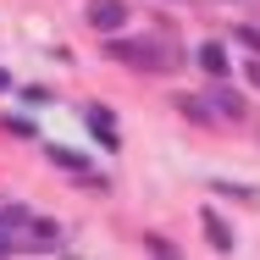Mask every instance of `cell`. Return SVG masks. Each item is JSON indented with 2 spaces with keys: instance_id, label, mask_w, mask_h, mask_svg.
<instances>
[{
  "instance_id": "obj_2",
  "label": "cell",
  "mask_w": 260,
  "mask_h": 260,
  "mask_svg": "<svg viewBox=\"0 0 260 260\" xmlns=\"http://www.w3.org/2000/svg\"><path fill=\"white\" fill-rule=\"evenodd\" d=\"M122 22H127V0H89V28L116 34Z\"/></svg>"
},
{
  "instance_id": "obj_9",
  "label": "cell",
  "mask_w": 260,
  "mask_h": 260,
  "mask_svg": "<svg viewBox=\"0 0 260 260\" xmlns=\"http://www.w3.org/2000/svg\"><path fill=\"white\" fill-rule=\"evenodd\" d=\"M244 78H249V83L260 89V55H249V61H244Z\"/></svg>"
},
{
  "instance_id": "obj_7",
  "label": "cell",
  "mask_w": 260,
  "mask_h": 260,
  "mask_svg": "<svg viewBox=\"0 0 260 260\" xmlns=\"http://www.w3.org/2000/svg\"><path fill=\"white\" fill-rule=\"evenodd\" d=\"M50 160L67 166V172H83V155H72V150H61V144H50Z\"/></svg>"
},
{
  "instance_id": "obj_8",
  "label": "cell",
  "mask_w": 260,
  "mask_h": 260,
  "mask_svg": "<svg viewBox=\"0 0 260 260\" xmlns=\"http://www.w3.org/2000/svg\"><path fill=\"white\" fill-rule=\"evenodd\" d=\"M238 45H244V50H255V55H260V28H244V22H238Z\"/></svg>"
},
{
  "instance_id": "obj_3",
  "label": "cell",
  "mask_w": 260,
  "mask_h": 260,
  "mask_svg": "<svg viewBox=\"0 0 260 260\" xmlns=\"http://www.w3.org/2000/svg\"><path fill=\"white\" fill-rule=\"evenodd\" d=\"M200 100H205L210 116H227V122H238V116H244V100H238L233 89H210V94H200Z\"/></svg>"
},
{
  "instance_id": "obj_10",
  "label": "cell",
  "mask_w": 260,
  "mask_h": 260,
  "mask_svg": "<svg viewBox=\"0 0 260 260\" xmlns=\"http://www.w3.org/2000/svg\"><path fill=\"white\" fill-rule=\"evenodd\" d=\"M6 244H11V238H6V233H0V255H6Z\"/></svg>"
},
{
  "instance_id": "obj_11",
  "label": "cell",
  "mask_w": 260,
  "mask_h": 260,
  "mask_svg": "<svg viewBox=\"0 0 260 260\" xmlns=\"http://www.w3.org/2000/svg\"><path fill=\"white\" fill-rule=\"evenodd\" d=\"M0 89H6V72H0Z\"/></svg>"
},
{
  "instance_id": "obj_5",
  "label": "cell",
  "mask_w": 260,
  "mask_h": 260,
  "mask_svg": "<svg viewBox=\"0 0 260 260\" xmlns=\"http://www.w3.org/2000/svg\"><path fill=\"white\" fill-rule=\"evenodd\" d=\"M205 233H210V244H216V249H221V255H227V249H233V233H227V221H221V216H216V210H205Z\"/></svg>"
},
{
  "instance_id": "obj_1",
  "label": "cell",
  "mask_w": 260,
  "mask_h": 260,
  "mask_svg": "<svg viewBox=\"0 0 260 260\" xmlns=\"http://www.w3.org/2000/svg\"><path fill=\"white\" fill-rule=\"evenodd\" d=\"M105 55L127 61L139 72H177V61H183L166 39H111V34H105Z\"/></svg>"
},
{
  "instance_id": "obj_6",
  "label": "cell",
  "mask_w": 260,
  "mask_h": 260,
  "mask_svg": "<svg viewBox=\"0 0 260 260\" xmlns=\"http://www.w3.org/2000/svg\"><path fill=\"white\" fill-rule=\"evenodd\" d=\"M89 127H94V139H100L105 150H116V122H111L105 111H89Z\"/></svg>"
},
{
  "instance_id": "obj_4",
  "label": "cell",
  "mask_w": 260,
  "mask_h": 260,
  "mask_svg": "<svg viewBox=\"0 0 260 260\" xmlns=\"http://www.w3.org/2000/svg\"><path fill=\"white\" fill-rule=\"evenodd\" d=\"M200 67H205L210 78H227V50L210 39V45H200Z\"/></svg>"
}]
</instances>
